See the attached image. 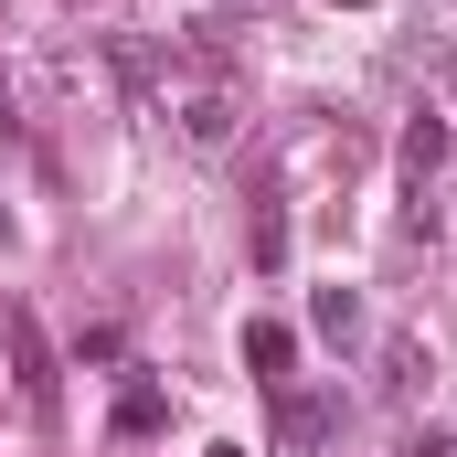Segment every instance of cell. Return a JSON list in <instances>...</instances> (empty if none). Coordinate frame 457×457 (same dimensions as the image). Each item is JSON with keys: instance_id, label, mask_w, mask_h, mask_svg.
Instances as JSON below:
<instances>
[{"instance_id": "cell-1", "label": "cell", "mask_w": 457, "mask_h": 457, "mask_svg": "<svg viewBox=\"0 0 457 457\" xmlns=\"http://www.w3.org/2000/svg\"><path fill=\"white\" fill-rule=\"evenodd\" d=\"M436 192H447V117H404V224L436 234Z\"/></svg>"}, {"instance_id": "cell-2", "label": "cell", "mask_w": 457, "mask_h": 457, "mask_svg": "<svg viewBox=\"0 0 457 457\" xmlns=\"http://www.w3.org/2000/svg\"><path fill=\"white\" fill-rule=\"evenodd\" d=\"M0 341H11V383H21V404L54 415V341H43V320H32V309H0Z\"/></svg>"}, {"instance_id": "cell-3", "label": "cell", "mask_w": 457, "mask_h": 457, "mask_svg": "<svg viewBox=\"0 0 457 457\" xmlns=\"http://www.w3.org/2000/svg\"><path fill=\"white\" fill-rule=\"evenodd\" d=\"M341 436V394H277V436H266V457H320Z\"/></svg>"}, {"instance_id": "cell-4", "label": "cell", "mask_w": 457, "mask_h": 457, "mask_svg": "<svg viewBox=\"0 0 457 457\" xmlns=\"http://www.w3.org/2000/svg\"><path fill=\"white\" fill-rule=\"evenodd\" d=\"M394 75H415V86H447V96H457V11H426V21L394 43Z\"/></svg>"}, {"instance_id": "cell-5", "label": "cell", "mask_w": 457, "mask_h": 457, "mask_svg": "<svg viewBox=\"0 0 457 457\" xmlns=\"http://www.w3.org/2000/svg\"><path fill=\"white\" fill-rule=\"evenodd\" d=\"M287 361H298V330H287V320H255V330H245V372H255L266 394H287Z\"/></svg>"}, {"instance_id": "cell-6", "label": "cell", "mask_w": 457, "mask_h": 457, "mask_svg": "<svg viewBox=\"0 0 457 457\" xmlns=\"http://www.w3.org/2000/svg\"><path fill=\"white\" fill-rule=\"evenodd\" d=\"M160 426H170V394L160 383H128L117 394V436H160Z\"/></svg>"}, {"instance_id": "cell-7", "label": "cell", "mask_w": 457, "mask_h": 457, "mask_svg": "<svg viewBox=\"0 0 457 457\" xmlns=\"http://www.w3.org/2000/svg\"><path fill=\"white\" fill-rule=\"evenodd\" d=\"M309 320H320L330 341H351V330H361V298H351V287H320V298H309Z\"/></svg>"}, {"instance_id": "cell-8", "label": "cell", "mask_w": 457, "mask_h": 457, "mask_svg": "<svg viewBox=\"0 0 457 457\" xmlns=\"http://www.w3.org/2000/svg\"><path fill=\"white\" fill-rule=\"evenodd\" d=\"M415 372H426V351H415V341H394V351H383V394H394V404L415 394Z\"/></svg>"}, {"instance_id": "cell-9", "label": "cell", "mask_w": 457, "mask_h": 457, "mask_svg": "<svg viewBox=\"0 0 457 457\" xmlns=\"http://www.w3.org/2000/svg\"><path fill=\"white\" fill-rule=\"evenodd\" d=\"M0 117H11V75H0Z\"/></svg>"}, {"instance_id": "cell-10", "label": "cell", "mask_w": 457, "mask_h": 457, "mask_svg": "<svg viewBox=\"0 0 457 457\" xmlns=\"http://www.w3.org/2000/svg\"><path fill=\"white\" fill-rule=\"evenodd\" d=\"M0 234H11V213H0Z\"/></svg>"}, {"instance_id": "cell-11", "label": "cell", "mask_w": 457, "mask_h": 457, "mask_svg": "<svg viewBox=\"0 0 457 457\" xmlns=\"http://www.w3.org/2000/svg\"><path fill=\"white\" fill-rule=\"evenodd\" d=\"M224 11H234V0H224Z\"/></svg>"}]
</instances>
